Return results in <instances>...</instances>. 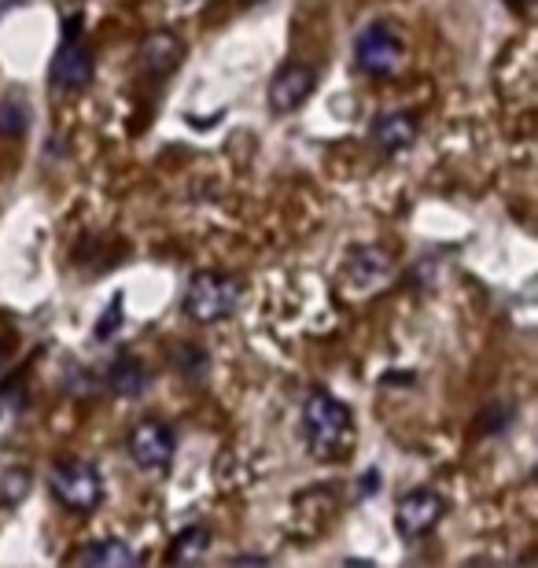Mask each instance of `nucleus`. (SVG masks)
Instances as JSON below:
<instances>
[{
	"instance_id": "obj_1",
	"label": "nucleus",
	"mask_w": 538,
	"mask_h": 568,
	"mask_svg": "<svg viewBox=\"0 0 538 568\" xmlns=\"http://www.w3.org/2000/svg\"><path fill=\"white\" fill-rule=\"evenodd\" d=\"M303 439L317 462L343 458L351 443V410L336 395L314 388L303 403Z\"/></svg>"
},
{
	"instance_id": "obj_2",
	"label": "nucleus",
	"mask_w": 538,
	"mask_h": 568,
	"mask_svg": "<svg viewBox=\"0 0 538 568\" xmlns=\"http://www.w3.org/2000/svg\"><path fill=\"white\" fill-rule=\"evenodd\" d=\"M49 491L63 509L71 514H93L104 503V476L93 462L85 458H63L52 465L49 473Z\"/></svg>"
},
{
	"instance_id": "obj_3",
	"label": "nucleus",
	"mask_w": 538,
	"mask_h": 568,
	"mask_svg": "<svg viewBox=\"0 0 538 568\" xmlns=\"http://www.w3.org/2000/svg\"><path fill=\"white\" fill-rule=\"evenodd\" d=\"M244 303V284L229 274H196L185 292V314L200 325H214L233 317Z\"/></svg>"
},
{
	"instance_id": "obj_4",
	"label": "nucleus",
	"mask_w": 538,
	"mask_h": 568,
	"mask_svg": "<svg viewBox=\"0 0 538 568\" xmlns=\"http://www.w3.org/2000/svg\"><path fill=\"white\" fill-rule=\"evenodd\" d=\"M403 38H398V30L392 22H369L358 41H354V63H358L362 74L369 78H392L398 74V67H403Z\"/></svg>"
},
{
	"instance_id": "obj_5",
	"label": "nucleus",
	"mask_w": 538,
	"mask_h": 568,
	"mask_svg": "<svg viewBox=\"0 0 538 568\" xmlns=\"http://www.w3.org/2000/svg\"><path fill=\"white\" fill-rule=\"evenodd\" d=\"M78 30H82V16H71V22H63V41L49 67V82L63 93H74V89H85L93 82V52L85 49Z\"/></svg>"
},
{
	"instance_id": "obj_6",
	"label": "nucleus",
	"mask_w": 538,
	"mask_h": 568,
	"mask_svg": "<svg viewBox=\"0 0 538 568\" xmlns=\"http://www.w3.org/2000/svg\"><path fill=\"white\" fill-rule=\"evenodd\" d=\"M125 450L136 469L144 473H166L170 462H174V450H177V439H174V428L163 425V422H141L133 425L130 439H125Z\"/></svg>"
},
{
	"instance_id": "obj_7",
	"label": "nucleus",
	"mask_w": 538,
	"mask_h": 568,
	"mask_svg": "<svg viewBox=\"0 0 538 568\" xmlns=\"http://www.w3.org/2000/svg\"><path fill=\"white\" fill-rule=\"evenodd\" d=\"M446 514V498L428 491V487H414V491H406L403 498H398L395 506V528L398 536H403L406 542H417L425 539L428 531L439 525Z\"/></svg>"
},
{
	"instance_id": "obj_8",
	"label": "nucleus",
	"mask_w": 538,
	"mask_h": 568,
	"mask_svg": "<svg viewBox=\"0 0 538 568\" xmlns=\"http://www.w3.org/2000/svg\"><path fill=\"white\" fill-rule=\"evenodd\" d=\"M314 85H317V71L311 63H284L270 82V111L273 115H292L314 93Z\"/></svg>"
},
{
	"instance_id": "obj_9",
	"label": "nucleus",
	"mask_w": 538,
	"mask_h": 568,
	"mask_svg": "<svg viewBox=\"0 0 538 568\" xmlns=\"http://www.w3.org/2000/svg\"><path fill=\"white\" fill-rule=\"evenodd\" d=\"M392 270H395V258L387 255L380 244H365V247H354V252L347 255L343 274H347L351 288L373 292V288H380L384 281H392Z\"/></svg>"
},
{
	"instance_id": "obj_10",
	"label": "nucleus",
	"mask_w": 538,
	"mask_h": 568,
	"mask_svg": "<svg viewBox=\"0 0 538 568\" xmlns=\"http://www.w3.org/2000/svg\"><path fill=\"white\" fill-rule=\"evenodd\" d=\"M373 141L380 152L395 155L417 141V115L414 111H384L373 119Z\"/></svg>"
},
{
	"instance_id": "obj_11",
	"label": "nucleus",
	"mask_w": 538,
	"mask_h": 568,
	"mask_svg": "<svg viewBox=\"0 0 538 568\" xmlns=\"http://www.w3.org/2000/svg\"><path fill=\"white\" fill-rule=\"evenodd\" d=\"M181 55H185V44L166 30L152 33V38L141 44V67L148 74H170L181 63Z\"/></svg>"
},
{
	"instance_id": "obj_12",
	"label": "nucleus",
	"mask_w": 538,
	"mask_h": 568,
	"mask_svg": "<svg viewBox=\"0 0 538 568\" xmlns=\"http://www.w3.org/2000/svg\"><path fill=\"white\" fill-rule=\"evenodd\" d=\"M108 388L119 395V399H141V395L148 392V366L141 358L122 355L108 369Z\"/></svg>"
},
{
	"instance_id": "obj_13",
	"label": "nucleus",
	"mask_w": 538,
	"mask_h": 568,
	"mask_svg": "<svg viewBox=\"0 0 538 568\" xmlns=\"http://www.w3.org/2000/svg\"><path fill=\"white\" fill-rule=\"evenodd\" d=\"M78 561L97 565V568H133V565H141V554L125 539H100V542H89V547L78 554Z\"/></svg>"
},
{
	"instance_id": "obj_14",
	"label": "nucleus",
	"mask_w": 538,
	"mask_h": 568,
	"mask_svg": "<svg viewBox=\"0 0 538 568\" xmlns=\"http://www.w3.org/2000/svg\"><path fill=\"white\" fill-rule=\"evenodd\" d=\"M170 362H174V373L185 381H203L211 373V355L200 344H177L170 351Z\"/></svg>"
},
{
	"instance_id": "obj_15",
	"label": "nucleus",
	"mask_w": 538,
	"mask_h": 568,
	"mask_svg": "<svg viewBox=\"0 0 538 568\" xmlns=\"http://www.w3.org/2000/svg\"><path fill=\"white\" fill-rule=\"evenodd\" d=\"M211 547V531L196 525V528H185V531H177V539H174V547H170V561L181 565V561H200L203 554H207Z\"/></svg>"
},
{
	"instance_id": "obj_16",
	"label": "nucleus",
	"mask_w": 538,
	"mask_h": 568,
	"mask_svg": "<svg viewBox=\"0 0 538 568\" xmlns=\"http://www.w3.org/2000/svg\"><path fill=\"white\" fill-rule=\"evenodd\" d=\"M30 126V111L19 97H8L0 104V138H22Z\"/></svg>"
},
{
	"instance_id": "obj_17",
	"label": "nucleus",
	"mask_w": 538,
	"mask_h": 568,
	"mask_svg": "<svg viewBox=\"0 0 538 568\" xmlns=\"http://www.w3.org/2000/svg\"><path fill=\"white\" fill-rule=\"evenodd\" d=\"M27 491H30V473L27 469H4V473H0V503H4V506L22 503Z\"/></svg>"
},
{
	"instance_id": "obj_18",
	"label": "nucleus",
	"mask_w": 538,
	"mask_h": 568,
	"mask_svg": "<svg viewBox=\"0 0 538 568\" xmlns=\"http://www.w3.org/2000/svg\"><path fill=\"white\" fill-rule=\"evenodd\" d=\"M22 381H27V366L16 369L4 384H0V410H4V414H19V410H22V403H27Z\"/></svg>"
},
{
	"instance_id": "obj_19",
	"label": "nucleus",
	"mask_w": 538,
	"mask_h": 568,
	"mask_svg": "<svg viewBox=\"0 0 538 568\" xmlns=\"http://www.w3.org/2000/svg\"><path fill=\"white\" fill-rule=\"evenodd\" d=\"M119 325H122V300L114 295L111 306L104 311V317H100L97 328H93V339H97V344H108V339L119 333Z\"/></svg>"
},
{
	"instance_id": "obj_20",
	"label": "nucleus",
	"mask_w": 538,
	"mask_h": 568,
	"mask_svg": "<svg viewBox=\"0 0 538 568\" xmlns=\"http://www.w3.org/2000/svg\"><path fill=\"white\" fill-rule=\"evenodd\" d=\"M512 425V406H498V410H490L484 417V432H501Z\"/></svg>"
},
{
	"instance_id": "obj_21",
	"label": "nucleus",
	"mask_w": 538,
	"mask_h": 568,
	"mask_svg": "<svg viewBox=\"0 0 538 568\" xmlns=\"http://www.w3.org/2000/svg\"><path fill=\"white\" fill-rule=\"evenodd\" d=\"M376 491H380V473L369 469V473H365L362 480H358V495L369 498V495H376Z\"/></svg>"
},
{
	"instance_id": "obj_22",
	"label": "nucleus",
	"mask_w": 538,
	"mask_h": 568,
	"mask_svg": "<svg viewBox=\"0 0 538 568\" xmlns=\"http://www.w3.org/2000/svg\"><path fill=\"white\" fill-rule=\"evenodd\" d=\"M233 565H270V558H262V554H240V558H233Z\"/></svg>"
},
{
	"instance_id": "obj_23",
	"label": "nucleus",
	"mask_w": 538,
	"mask_h": 568,
	"mask_svg": "<svg viewBox=\"0 0 538 568\" xmlns=\"http://www.w3.org/2000/svg\"><path fill=\"white\" fill-rule=\"evenodd\" d=\"M4 355H8V344H0V362H4Z\"/></svg>"
},
{
	"instance_id": "obj_24",
	"label": "nucleus",
	"mask_w": 538,
	"mask_h": 568,
	"mask_svg": "<svg viewBox=\"0 0 538 568\" xmlns=\"http://www.w3.org/2000/svg\"><path fill=\"white\" fill-rule=\"evenodd\" d=\"M509 4H517V8H524V4H528V0H509Z\"/></svg>"
},
{
	"instance_id": "obj_25",
	"label": "nucleus",
	"mask_w": 538,
	"mask_h": 568,
	"mask_svg": "<svg viewBox=\"0 0 538 568\" xmlns=\"http://www.w3.org/2000/svg\"><path fill=\"white\" fill-rule=\"evenodd\" d=\"M244 4H262V0H244Z\"/></svg>"
}]
</instances>
